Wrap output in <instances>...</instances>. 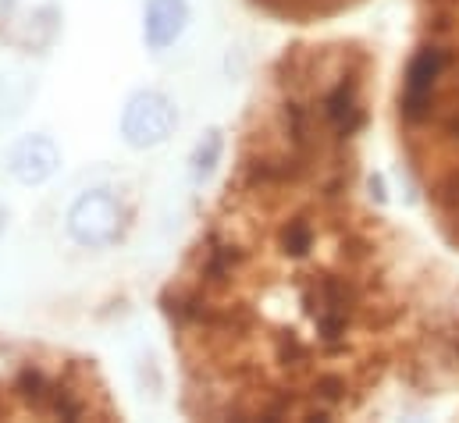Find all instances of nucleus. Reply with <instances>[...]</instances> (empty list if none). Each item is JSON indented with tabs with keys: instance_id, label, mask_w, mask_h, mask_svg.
Segmentation results:
<instances>
[{
	"instance_id": "1",
	"label": "nucleus",
	"mask_w": 459,
	"mask_h": 423,
	"mask_svg": "<svg viewBox=\"0 0 459 423\" xmlns=\"http://www.w3.org/2000/svg\"><path fill=\"white\" fill-rule=\"evenodd\" d=\"M377 97L363 36H299L260 72L160 289L182 417L367 420L459 395V271L388 211Z\"/></svg>"
},
{
	"instance_id": "2",
	"label": "nucleus",
	"mask_w": 459,
	"mask_h": 423,
	"mask_svg": "<svg viewBox=\"0 0 459 423\" xmlns=\"http://www.w3.org/2000/svg\"><path fill=\"white\" fill-rule=\"evenodd\" d=\"M388 128L435 235L459 253V0H413Z\"/></svg>"
},
{
	"instance_id": "3",
	"label": "nucleus",
	"mask_w": 459,
	"mask_h": 423,
	"mask_svg": "<svg viewBox=\"0 0 459 423\" xmlns=\"http://www.w3.org/2000/svg\"><path fill=\"white\" fill-rule=\"evenodd\" d=\"M0 420H121L93 359L0 334Z\"/></svg>"
},
{
	"instance_id": "4",
	"label": "nucleus",
	"mask_w": 459,
	"mask_h": 423,
	"mask_svg": "<svg viewBox=\"0 0 459 423\" xmlns=\"http://www.w3.org/2000/svg\"><path fill=\"white\" fill-rule=\"evenodd\" d=\"M370 0H246L249 11H256L267 22L292 25V29H321L345 14L367 7Z\"/></svg>"
},
{
	"instance_id": "5",
	"label": "nucleus",
	"mask_w": 459,
	"mask_h": 423,
	"mask_svg": "<svg viewBox=\"0 0 459 423\" xmlns=\"http://www.w3.org/2000/svg\"><path fill=\"white\" fill-rule=\"evenodd\" d=\"M186 25V4L182 0H150L146 7V39L150 47H168Z\"/></svg>"
}]
</instances>
